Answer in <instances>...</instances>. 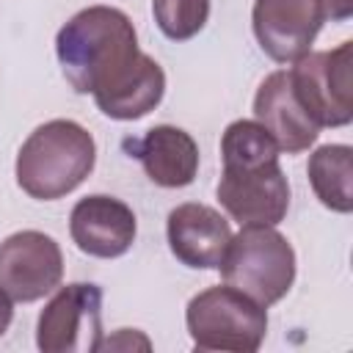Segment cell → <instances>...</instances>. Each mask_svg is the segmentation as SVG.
<instances>
[{
  "label": "cell",
  "mask_w": 353,
  "mask_h": 353,
  "mask_svg": "<svg viewBox=\"0 0 353 353\" xmlns=\"http://www.w3.org/2000/svg\"><path fill=\"white\" fill-rule=\"evenodd\" d=\"M55 52L69 85L77 94H91L108 119H141L165 94L160 63L138 50L130 17L113 6L77 11L58 30Z\"/></svg>",
  "instance_id": "cell-1"
},
{
  "label": "cell",
  "mask_w": 353,
  "mask_h": 353,
  "mask_svg": "<svg viewBox=\"0 0 353 353\" xmlns=\"http://www.w3.org/2000/svg\"><path fill=\"white\" fill-rule=\"evenodd\" d=\"M223 171L215 188L221 207L240 226H276L290 207V182L273 135L254 119H237L221 138Z\"/></svg>",
  "instance_id": "cell-2"
},
{
  "label": "cell",
  "mask_w": 353,
  "mask_h": 353,
  "mask_svg": "<svg viewBox=\"0 0 353 353\" xmlns=\"http://www.w3.org/2000/svg\"><path fill=\"white\" fill-rule=\"evenodd\" d=\"M97 143L72 119H52L36 127L17 154V182L39 201L72 193L94 171Z\"/></svg>",
  "instance_id": "cell-3"
},
{
  "label": "cell",
  "mask_w": 353,
  "mask_h": 353,
  "mask_svg": "<svg viewBox=\"0 0 353 353\" xmlns=\"http://www.w3.org/2000/svg\"><path fill=\"white\" fill-rule=\"evenodd\" d=\"M223 284L245 292L259 306L281 301L295 281V251L273 226H240L218 265Z\"/></svg>",
  "instance_id": "cell-4"
},
{
  "label": "cell",
  "mask_w": 353,
  "mask_h": 353,
  "mask_svg": "<svg viewBox=\"0 0 353 353\" xmlns=\"http://www.w3.org/2000/svg\"><path fill=\"white\" fill-rule=\"evenodd\" d=\"M185 323L199 350H259L268 334V312L245 292L218 284L190 298Z\"/></svg>",
  "instance_id": "cell-5"
},
{
  "label": "cell",
  "mask_w": 353,
  "mask_h": 353,
  "mask_svg": "<svg viewBox=\"0 0 353 353\" xmlns=\"http://www.w3.org/2000/svg\"><path fill=\"white\" fill-rule=\"evenodd\" d=\"M353 41L334 50L306 52L290 69L292 91L317 127H345L353 119Z\"/></svg>",
  "instance_id": "cell-6"
},
{
  "label": "cell",
  "mask_w": 353,
  "mask_h": 353,
  "mask_svg": "<svg viewBox=\"0 0 353 353\" xmlns=\"http://www.w3.org/2000/svg\"><path fill=\"white\" fill-rule=\"evenodd\" d=\"M102 342V290L74 281L61 287L39 314L36 345L44 353H85Z\"/></svg>",
  "instance_id": "cell-7"
},
{
  "label": "cell",
  "mask_w": 353,
  "mask_h": 353,
  "mask_svg": "<svg viewBox=\"0 0 353 353\" xmlns=\"http://www.w3.org/2000/svg\"><path fill=\"white\" fill-rule=\"evenodd\" d=\"M61 279L63 254L50 234L25 229L0 243V290L11 301H39L52 292Z\"/></svg>",
  "instance_id": "cell-8"
},
{
  "label": "cell",
  "mask_w": 353,
  "mask_h": 353,
  "mask_svg": "<svg viewBox=\"0 0 353 353\" xmlns=\"http://www.w3.org/2000/svg\"><path fill=\"white\" fill-rule=\"evenodd\" d=\"M320 0H254L251 25L259 47L276 63L298 61L323 28Z\"/></svg>",
  "instance_id": "cell-9"
},
{
  "label": "cell",
  "mask_w": 353,
  "mask_h": 353,
  "mask_svg": "<svg viewBox=\"0 0 353 353\" xmlns=\"http://www.w3.org/2000/svg\"><path fill=\"white\" fill-rule=\"evenodd\" d=\"M69 232L83 254L99 259H116L130 251L138 223H135V212L121 199L94 193L72 207Z\"/></svg>",
  "instance_id": "cell-10"
},
{
  "label": "cell",
  "mask_w": 353,
  "mask_h": 353,
  "mask_svg": "<svg viewBox=\"0 0 353 353\" xmlns=\"http://www.w3.org/2000/svg\"><path fill=\"white\" fill-rule=\"evenodd\" d=\"M165 234L171 254L182 265L201 270H218L232 240V229L226 218L212 207L193 201L179 204L168 212Z\"/></svg>",
  "instance_id": "cell-11"
},
{
  "label": "cell",
  "mask_w": 353,
  "mask_h": 353,
  "mask_svg": "<svg viewBox=\"0 0 353 353\" xmlns=\"http://www.w3.org/2000/svg\"><path fill=\"white\" fill-rule=\"evenodd\" d=\"M254 116L273 135L279 152L287 154L306 152L320 135V127L309 119V113L298 102L287 69L270 72L262 80L254 97Z\"/></svg>",
  "instance_id": "cell-12"
},
{
  "label": "cell",
  "mask_w": 353,
  "mask_h": 353,
  "mask_svg": "<svg viewBox=\"0 0 353 353\" xmlns=\"http://www.w3.org/2000/svg\"><path fill=\"white\" fill-rule=\"evenodd\" d=\"M135 157L146 176L160 188H185L199 171V146L193 135L171 124L152 127L135 143Z\"/></svg>",
  "instance_id": "cell-13"
},
{
  "label": "cell",
  "mask_w": 353,
  "mask_h": 353,
  "mask_svg": "<svg viewBox=\"0 0 353 353\" xmlns=\"http://www.w3.org/2000/svg\"><path fill=\"white\" fill-rule=\"evenodd\" d=\"M309 182L323 207L334 212L353 210V149L347 143L317 146L309 157Z\"/></svg>",
  "instance_id": "cell-14"
},
{
  "label": "cell",
  "mask_w": 353,
  "mask_h": 353,
  "mask_svg": "<svg viewBox=\"0 0 353 353\" xmlns=\"http://www.w3.org/2000/svg\"><path fill=\"white\" fill-rule=\"evenodd\" d=\"M160 33L171 41L193 39L210 19V0H152Z\"/></svg>",
  "instance_id": "cell-15"
},
{
  "label": "cell",
  "mask_w": 353,
  "mask_h": 353,
  "mask_svg": "<svg viewBox=\"0 0 353 353\" xmlns=\"http://www.w3.org/2000/svg\"><path fill=\"white\" fill-rule=\"evenodd\" d=\"M320 6H323V17L334 22H345L353 14V0H320Z\"/></svg>",
  "instance_id": "cell-16"
},
{
  "label": "cell",
  "mask_w": 353,
  "mask_h": 353,
  "mask_svg": "<svg viewBox=\"0 0 353 353\" xmlns=\"http://www.w3.org/2000/svg\"><path fill=\"white\" fill-rule=\"evenodd\" d=\"M11 320H14V301L0 290V336L8 331Z\"/></svg>",
  "instance_id": "cell-17"
}]
</instances>
